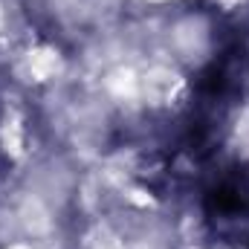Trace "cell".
I'll use <instances>...</instances> for the list:
<instances>
[{
  "instance_id": "1",
  "label": "cell",
  "mask_w": 249,
  "mask_h": 249,
  "mask_svg": "<svg viewBox=\"0 0 249 249\" xmlns=\"http://www.w3.org/2000/svg\"><path fill=\"white\" fill-rule=\"evenodd\" d=\"M206 214L220 223V229H232V238L249 247V171L232 168L217 177V183L206 191Z\"/></svg>"
}]
</instances>
